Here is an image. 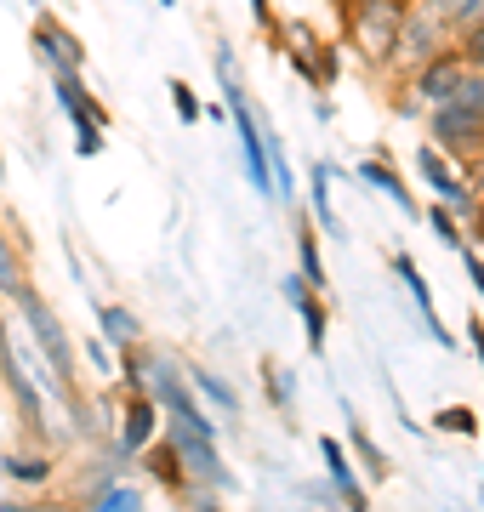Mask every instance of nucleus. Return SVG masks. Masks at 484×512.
Returning <instances> with one entry per match:
<instances>
[{
    "label": "nucleus",
    "mask_w": 484,
    "mask_h": 512,
    "mask_svg": "<svg viewBox=\"0 0 484 512\" xmlns=\"http://www.w3.org/2000/svg\"><path fill=\"white\" fill-rule=\"evenodd\" d=\"M188 512H217V501H211V495H194V501H188Z\"/></svg>",
    "instance_id": "obj_33"
},
{
    "label": "nucleus",
    "mask_w": 484,
    "mask_h": 512,
    "mask_svg": "<svg viewBox=\"0 0 484 512\" xmlns=\"http://www.w3.org/2000/svg\"><path fill=\"white\" fill-rule=\"evenodd\" d=\"M171 103H177V120H183V126H194V120H200V97H194V86H188V80H171Z\"/></svg>",
    "instance_id": "obj_27"
},
{
    "label": "nucleus",
    "mask_w": 484,
    "mask_h": 512,
    "mask_svg": "<svg viewBox=\"0 0 484 512\" xmlns=\"http://www.w3.org/2000/svg\"><path fill=\"white\" fill-rule=\"evenodd\" d=\"M154 439H160V404L143 399V393H131V399L120 404V433H114V450H120V456H137V450H149Z\"/></svg>",
    "instance_id": "obj_5"
},
{
    "label": "nucleus",
    "mask_w": 484,
    "mask_h": 512,
    "mask_svg": "<svg viewBox=\"0 0 484 512\" xmlns=\"http://www.w3.org/2000/svg\"><path fill=\"white\" fill-rule=\"evenodd\" d=\"M342 410H348V404H342ZM348 439H354V456L365 461V473H371V484H382V478H388V456L376 450V439L365 433V427H359V416H354V410H348Z\"/></svg>",
    "instance_id": "obj_16"
},
{
    "label": "nucleus",
    "mask_w": 484,
    "mask_h": 512,
    "mask_svg": "<svg viewBox=\"0 0 484 512\" xmlns=\"http://www.w3.org/2000/svg\"><path fill=\"white\" fill-rule=\"evenodd\" d=\"M393 274H399V285L410 291V308H416V319H422V330H428L433 342L445 353H456V342H450V330L439 325V313H433V291H428V279H422V268L410 262V256H393Z\"/></svg>",
    "instance_id": "obj_7"
},
{
    "label": "nucleus",
    "mask_w": 484,
    "mask_h": 512,
    "mask_svg": "<svg viewBox=\"0 0 484 512\" xmlns=\"http://www.w3.org/2000/svg\"><path fill=\"white\" fill-rule=\"evenodd\" d=\"M0 177H6V165H0Z\"/></svg>",
    "instance_id": "obj_37"
},
{
    "label": "nucleus",
    "mask_w": 484,
    "mask_h": 512,
    "mask_svg": "<svg viewBox=\"0 0 484 512\" xmlns=\"http://www.w3.org/2000/svg\"><path fill=\"white\" fill-rule=\"evenodd\" d=\"M92 308H97V325H103V342L109 348H137L143 342V325H137L131 308H114V302H92Z\"/></svg>",
    "instance_id": "obj_14"
},
{
    "label": "nucleus",
    "mask_w": 484,
    "mask_h": 512,
    "mask_svg": "<svg viewBox=\"0 0 484 512\" xmlns=\"http://www.w3.org/2000/svg\"><path fill=\"white\" fill-rule=\"evenodd\" d=\"M462 80H467V63H462V57H456V52H433L428 63H422V74H416V97L439 109L445 97H456V86H462Z\"/></svg>",
    "instance_id": "obj_9"
},
{
    "label": "nucleus",
    "mask_w": 484,
    "mask_h": 512,
    "mask_svg": "<svg viewBox=\"0 0 484 512\" xmlns=\"http://www.w3.org/2000/svg\"><path fill=\"white\" fill-rule=\"evenodd\" d=\"M262 382H268V399H274V410H280V416H291V410H297V376H291L285 365L262 359Z\"/></svg>",
    "instance_id": "obj_17"
},
{
    "label": "nucleus",
    "mask_w": 484,
    "mask_h": 512,
    "mask_svg": "<svg viewBox=\"0 0 484 512\" xmlns=\"http://www.w3.org/2000/svg\"><path fill=\"white\" fill-rule=\"evenodd\" d=\"M467 342L479 348V365H484V319H467Z\"/></svg>",
    "instance_id": "obj_31"
},
{
    "label": "nucleus",
    "mask_w": 484,
    "mask_h": 512,
    "mask_svg": "<svg viewBox=\"0 0 484 512\" xmlns=\"http://www.w3.org/2000/svg\"><path fill=\"white\" fill-rule=\"evenodd\" d=\"M422 217H428V228H433L439 239H445L450 251H467V234H462V222L450 217L445 205H433V211H422Z\"/></svg>",
    "instance_id": "obj_23"
},
{
    "label": "nucleus",
    "mask_w": 484,
    "mask_h": 512,
    "mask_svg": "<svg viewBox=\"0 0 484 512\" xmlns=\"http://www.w3.org/2000/svg\"><path fill=\"white\" fill-rule=\"evenodd\" d=\"M75 154H80V160H97V154H103V131L80 126V131H75Z\"/></svg>",
    "instance_id": "obj_28"
},
{
    "label": "nucleus",
    "mask_w": 484,
    "mask_h": 512,
    "mask_svg": "<svg viewBox=\"0 0 484 512\" xmlns=\"http://www.w3.org/2000/svg\"><path fill=\"white\" fill-rule=\"evenodd\" d=\"M171 456L183 467V484H200V490H228L234 478H228L223 456H217V433H211V421L200 410H171Z\"/></svg>",
    "instance_id": "obj_1"
},
{
    "label": "nucleus",
    "mask_w": 484,
    "mask_h": 512,
    "mask_svg": "<svg viewBox=\"0 0 484 512\" xmlns=\"http://www.w3.org/2000/svg\"><path fill=\"white\" fill-rule=\"evenodd\" d=\"M376 6H388V12H399V18H405V12L416 6V0H376Z\"/></svg>",
    "instance_id": "obj_34"
},
{
    "label": "nucleus",
    "mask_w": 484,
    "mask_h": 512,
    "mask_svg": "<svg viewBox=\"0 0 484 512\" xmlns=\"http://www.w3.org/2000/svg\"><path fill=\"white\" fill-rule=\"evenodd\" d=\"M297 256H302L297 274L308 279V291H325V262H319V245H314V228H308V222L297 228Z\"/></svg>",
    "instance_id": "obj_20"
},
{
    "label": "nucleus",
    "mask_w": 484,
    "mask_h": 512,
    "mask_svg": "<svg viewBox=\"0 0 484 512\" xmlns=\"http://www.w3.org/2000/svg\"><path fill=\"white\" fill-rule=\"evenodd\" d=\"M86 512H143V495L131 490V484H97Z\"/></svg>",
    "instance_id": "obj_19"
},
{
    "label": "nucleus",
    "mask_w": 484,
    "mask_h": 512,
    "mask_svg": "<svg viewBox=\"0 0 484 512\" xmlns=\"http://www.w3.org/2000/svg\"><path fill=\"white\" fill-rule=\"evenodd\" d=\"M473 234H479V239H484V211H479V217H473Z\"/></svg>",
    "instance_id": "obj_36"
},
{
    "label": "nucleus",
    "mask_w": 484,
    "mask_h": 512,
    "mask_svg": "<svg viewBox=\"0 0 484 512\" xmlns=\"http://www.w3.org/2000/svg\"><path fill=\"white\" fill-rule=\"evenodd\" d=\"M433 433H456V439H473V433H479V416H473L467 404H445V410L433 416Z\"/></svg>",
    "instance_id": "obj_21"
},
{
    "label": "nucleus",
    "mask_w": 484,
    "mask_h": 512,
    "mask_svg": "<svg viewBox=\"0 0 484 512\" xmlns=\"http://www.w3.org/2000/svg\"><path fill=\"white\" fill-rule=\"evenodd\" d=\"M462 268H467V279H473V291L484 296V256L473 251V245H467V251H462Z\"/></svg>",
    "instance_id": "obj_29"
},
{
    "label": "nucleus",
    "mask_w": 484,
    "mask_h": 512,
    "mask_svg": "<svg viewBox=\"0 0 484 512\" xmlns=\"http://www.w3.org/2000/svg\"><path fill=\"white\" fill-rule=\"evenodd\" d=\"M399 12H388V6H376L371 0V12H365V18H354V40L359 46H365V57H371V63H388L393 52H399Z\"/></svg>",
    "instance_id": "obj_8"
},
{
    "label": "nucleus",
    "mask_w": 484,
    "mask_h": 512,
    "mask_svg": "<svg viewBox=\"0 0 484 512\" xmlns=\"http://www.w3.org/2000/svg\"><path fill=\"white\" fill-rule=\"evenodd\" d=\"M331 177H336V171H331V160H314V165H308V183H314V222H319V228H325L331 239H348L342 217L331 211Z\"/></svg>",
    "instance_id": "obj_13"
},
{
    "label": "nucleus",
    "mask_w": 484,
    "mask_h": 512,
    "mask_svg": "<svg viewBox=\"0 0 484 512\" xmlns=\"http://www.w3.org/2000/svg\"><path fill=\"white\" fill-rule=\"evenodd\" d=\"M35 57L52 74H80V69H86V46H80V40L69 35L57 18H40L35 23Z\"/></svg>",
    "instance_id": "obj_6"
},
{
    "label": "nucleus",
    "mask_w": 484,
    "mask_h": 512,
    "mask_svg": "<svg viewBox=\"0 0 484 512\" xmlns=\"http://www.w3.org/2000/svg\"><path fill=\"white\" fill-rule=\"evenodd\" d=\"M285 302L302 313V330H308V348L325 353V302H319V291H308V279L302 274H285Z\"/></svg>",
    "instance_id": "obj_12"
},
{
    "label": "nucleus",
    "mask_w": 484,
    "mask_h": 512,
    "mask_svg": "<svg viewBox=\"0 0 484 512\" xmlns=\"http://www.w3.org/2000/svg\"><path fill=\"white\" fill-rule=\"evenodd\" d=\"M86 353H92V365L114 370V353H109V342H103V336H92V342H86Z\"/></svg>",
    "instance_id": "obj_30"
},
{
    "label": "nucleus",
    "mask_w": 484,
    "mask_h": 512,
    "mask_svg": "<svg viewBox=\"0 0 484 512\" xmlns=\"http://www.w3.org/2000/svg\"><path fill=\"white\" fill-rule=\"evenodd\" d=\"M18 291H23V268L12 256V245H6V234H0V296H18Z\"/></svg>",
    "instance_id": "obj_26"
},
{
    "label": "nucleus",
    "mask_w": 484,
    "mask_h": 512,
    "mask_svg": "<svg viewBox=\"0 0 484 512\" xmlns=\"http://www.w3.org/2000/svg\"><path fill=\"white\" fill-rule=\"evenodd\" d=\"M359 183L382 188V194H388V200L399 205V211H405V217H422V211H416V200H410L405 177H393V171H388V165H382V160H359Z\"/></svg>",
    "instance_id": "obj_15"
},
{
    "label": "nucleus",
    "mask_w": 484,
    "mask_h": 512,
    "mask_svg": "<svg viewBox=\"0 0 484 512\" xmlns=\"http://www.w3.org/2000/svg\"><path fill=\"white\" fill-rule=\"evenodd\" d=\"M416 171H422V183L433 188V194H439V205H445L450 217L456 222H473L479 217V200H473V188L462 183V177H456V171H450V160L445 154H439V148H422V154H416Z\"/></svg>",
    "instance_id": "obj_4"
},
{
    "label": "nucleus",
    "mask_w": 484,
    "mask_h": 512,
    "mask_svg": "<svg viewBox=\"0 0 484 512\" xmlns=\"http://www.w3.org/2000/svg\"><path fill=\"white\" fill-rule=\"evenodd\" d=\"M319 461H325V473H331V490H336V501L348 512H371V501H365V484L354 478V467H348V450L336 439H319Z\"/></svg>",
    "instance_id": "obj_10"
},
{
    "label": "nucleus",
    "mask_w": 484,
    "mask_h": 512,
    "mask_svg": "<svg viewBox=\"0 0 484 512\" xmlns=\"http://www.w3.org/2000/svg\"><path fill=\"white\" fill-rule=\"evenodd\" d=\"M52 92H57V103L69 109V120H75V131L80 126H92V131H103L109 126V114H103V103H97L86 86H80V74H52Z\"/></svg>",
    "instance_id": "obj_11"
},
{
    "label": "nucleus",
    "mask_w": 484,
    "mask_h": 512,
    "mask_svg": "<svg viewBox=\"0 0 484 512\" xmlns=\"http://www.w3.org/2000/svg\"><path fill=\"white\" fill-rule=\"evenodd\" d=\"M0 512H35L29 501H0Z\"/></svg>",
    "instance_id": "obj_35"
},
{
    "label": "nucleus",
    "mask_w": 484,
    "mask_h": 512,
    "mask_svg": "<svg viewBox=\"0 0 484 512\" xmlns=\"http://www.w3.org/2000/svg\"><path fill=\"white\" fill-rule=\"evenodd\" d=\"M18 302H23V325H29V342L40 348L46 370H52L63 387H75V342H69V330L57 325V313L46 308L35 291H18Z\"/></svg>",
    "instance_id": "obj_3"
},
{
    "label": "nucleus",
    "mask_w": 484,
    "mask_h": 512,
    "mask_svg": "<svg viewBox=\"0 0 484 512\" xmlns=\"http://www.w3.org/2000/svg\"><path fill=\"white\" fill-rule=\"evenodd\" d=\"M251 18H257L262 29H274V12H268V0H251Z\"/></svg>",
    "instance_id": "obj_32"
},
{
    "label": "nucleus",
    "mask_w": 484,
    "mask_h": 512,
    "mask_svg": "<svg viewBox=\"0 0 484 512\" xmlns=\"http://www.w3.org/2000/svg\"><path fill=\"white\" fill-rule=\"evenodd\" d=\"M6 478H18V484H46L52 478V461L46 456H0Z\"/></svg>",
    "instance_id": "obj_22"
},
{
    "label": "nucleus",
    "mask_w": 484,
    "mask_h": 512,
    "mask_svg": "<svg viewBox=\"0 0 484 512\" xmlns=\"http://www.w3.org/2000/svg\"><path fill=\"white\" fill-rule=\"evenodd\" d=\"M467 69H484V18L462 23V52H456Z\"/></svg>",
    "instance_id": "obj_24"
},
{
    "label": "nucleus",
    "mask_w": 484,
    "mask_h": 512,
    "mask_svg": "<svg viewBox=\"0 0 484 512\" xmlns=\"http://www.w3.org/2000/svg\"><path fill=\"white\" fill-rule=\"evenodd\" d=\"M433 148H450V154H473L484 143V74H467L456 97H445L433 109Z\"/></svg>",
    "instance_id": "obj_2"
},
{
    "label": "nucleus",
    "mask_w": 484,
    "mask_h": 512,
    "mask_svg": "<svg viewBox=\"0 0 484 512\" xmlns=\"http://www.w3.org/2000/svg\"><path fill=\"white\" fill-rule=\"evenodd\" d=\"M154 478H166L171 490H183V467H177V456H171V444H160V450H149V461H143Z\"/></svg>",
    "instance_id": "obj_25"
},
{
    "label": "nucleus",
    "mask_w": 484,
    "mask_h": 512,
    "mask_svg": "<svg viewBox=\"0 0 484 512\" xmlns=\"http://www.w3.org/2000/svg\"><path fill=\"white\" fill-rule=\"evenodd\" d=\"M188 382L200 387L205 399H211V404H217V410H223V416H240V399H234V387H228L223 376H217V370L194 365V370H188Z\"/></svg>",
    "instance_id": "obj_18"
}]
</instances>
